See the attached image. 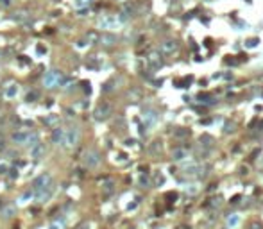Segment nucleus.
<instances>
[{
	"label": "nucleus",
	"mask_w": 263,
	"mask_h": 229,
	"mask_svg": "<svg viewBox=\"0 0 263 229\" xmlns=\"http://www.w3.org/2000/svg\"><path fill=\"white\" fill-rule=\"evenodd\" d=\"M63 73L59 72V70H48L47 73H45V77H43V84H45V88H48V90H52V88H56V86H61V82H63Z\"/></svg>",
	"instance_id": "f257e3e1"
},
{
	"label": "nucleus",
	"mask_w": 263,
	"mask_h": 229,
	"mask_svg": "<svg viewBox=\"0 0 263 229\" xmlns=\"http://www.w3.org/2000/svg\"><path fill=\"white\" fill-rule=\"evenodd\" d=\"M79 142H81V131H79V127L66 129V133H64V145L63 147L72 149V147H77Z\"/></svg>",
	"instance_id": "f03ea898"
},
{
	"label": "nucleus",
	"mask_w": 263,
	"mask_h": 229,
	"mask_svg": "<svg viewBox=\"0 0 263 229\" xmlns=\"http://www.w3.org/2000/svg\"><path fill=\"white\" fill-rule=\"evenodd\" d=\"M111 111H113V107H111V104H109V102H100V104L95 107V111H93V116H95V120L102 122V120L109 118Z\"/></svg>",
	"instance_id": "7ed1b4c3"
},
{
	"label": "nucleus",
	"mask_w": 263,
	"mask_h": 229,
	"mask_svg": "<svg viewBox=\"0 0 263 229\" xmlns=\"http://www.w3.org/2000/svg\"><path fill=\"white\" fill-rule=\"evenodd\" d=\"M82 161H84V167L86 168H95L100 163V154L97 150H86L84 156H82Z\"/></svg>",
	"instance_id": "20e7f679"
},
{
	"label": "nucleus",
	"mask_w": 263,
	"mask_h": 229,
	"mask_svg": "<svg viewBox=\"0 0 263 229\" xmlns=\"http://www.w3.org/2000/svg\"><path fill=\"white\" fill-rule=\"evenodd\" d=\"M54 190H56V185H54V183H50V185H47L45 188H41V190H38V192H34L36 201H38V202H47V201L52 197Z\"/></svg>",
	"instance_id": "39448f33"
},
{
	"label": "nucleus",
	"mask_w": 263,
	"mask_h": 229,
	"mask_svg": "<svg viewBox=\"0 0 263 229\" xmlns=\"http://www.w3.org/2000/svg\"><path fill=\"white\" fill-rule=\"evenodd\" d=\"M50 183H52V176H50V174H41V176H38V177L32 181V192H38V190L45 188V186L50 185Z\"/></svg>",
	"instance_id": "423d86ee"
},
{
	"label": "nucleus",
	"mask_w": 263,
	"mask_h": 229,
	"mask_svg": "<svg viewBox=\"0 0 263 229\" xmlns=\"http://www.w3.org/2000/svg\"><path fill=\"white\" fill-rule=\"evenodd\" d=\"M64 133H66V129H63V127H54L52 129V136H50V140H52V143L54 145H64Z\"/></svg>",
	"instance_id": "0eeeda50"
},
{
	"label": "nucleus",
	"mask_w": 263,
	"mask_h": 229,
	"mask_svg": "<svg viewBox=\"0 0 263 229\" xmlns=\"http://www.w3.org/2000/svg\"><path fill=\"white\" fill-rule=\"evenodd\" d=\"M99 43L104 47H113L116 43V36L111 32H102V34H99Z\"/></svg>",
	"instance_id": "6e6552de"
},
{
	"label": "nucleus",
	"mask_w": 263,
	"mask_h": 229,
	"mask_svg": "<svg viewBox=\"0 0 263 229\" xmlns=\"http://www.w3.org/2000/svg\"><path fill=\"white\" fill-rule=\"evenodd\" d=\"M45 152H47V149H45V145H43V143H39V142H38L34 147H30V158H32V159H36V161H38V159H41V158L45 156Z\"/></svg>",
	"instance_id": "1a4fd4ad"
},
{
	"label": "nucleus",
	"mask_w": 263,
	"mask_h": 229,
	"mask_svg": "<svg viewBox=\"0 0 263 229\" xmlns=\"http://www.w3.org/2000/svg\"><path fill=\"white\" fill-rule=\"evenodd\" d=\"M27 138H29V131H16L11 136V140L16 145H27Z\"/></svg>",
	"instance_id": "9d476101"
},
{
	"label": "nucleus",
	"mask_w": 263,
	"mask_h": 229,
	"mask_svg": "<svg viewBox=\"0 0 263 229\" xmlns=\"http://www.w3.org/2000/svg\"><path fill=\"white\" fill-rule=\"evenodd\" d=\"M11 18H13L14 21H18V23H23V21H27V20L30 18V14H29V11H25V9H18V11L13 13Z\"/></svg>",
	"instance_id": "9b49d317"
},
{
	"label": "nucleus",
	"mask_w": 263,
	"mask_h": 229,
	"mask_svg": "<svg viewBox=\"0 0 263 229\" xmlns=\"http://www.w3.org/2000/svg\"><path fill=\"white\" fill-rule=\"evenodd\" d=\"M99 25L102 29H111L113 25H116V18H113V16H102V18H99Z\"/></svg>",
	"instance_id": "f8f14e48"
},
{
	"label": "nucleus",
	"mask_w": 263,
	"mask_h": 229,
	"mask_svg": "<svg viewBox=\"0 0 263 229\" xmlns=\"http://www.w3.org/2000/svg\"><path fill=\"white\" fill-rule=\"evenodd\" d=\"M0 215H2V219H11V217H14V215H16V206H14V204H5V206L2 208Z\"/></svg>",
	"instance_id": "ddd939ff"
},
{
	"label": "nucleus",
	"mask_w": 263,
	"mask_h": 229,
	"mask_svg": "<svg viewBox=\"0 0 263 229\" xmlns=\"http://www.w3.org/2000/svg\"><path fill=\"white\" fill-rule=\"evenodd\" d=\"M43 124H45L47 127H52V129H54V127L59 125V116H57V115H48V116L43 118Z\"/></svg>",
	"instance_id": "4468645a"
},
{
	"label": "nucleus",
	"mask_w": 263,
	"mask_h": 229,
	"mask_svg": "<svg viewBox=\"0 0 263 229\" xmlns=\"http://www.w3.org/2000/svg\"><path fill=\"white\" fill-rule=\"evenodd\" d=\"M18 95V84H9L5 90H4V97L5 99H14Z\"/></svg>",
	"instance_id": "2eb2a0df"
},
{
	"label": "nucleus",
	"mask_w": 263,
	"mask_h": 229,
	"mask_svg": "<svg viewBox=\"0 0 263 229\" xmlns=\"http://www.w3.org/2000/svg\"><path fill=\"white\" fill-rule=\"evenodd\" d=\"M115 192V183L111 179H106V183H102V193L104 195H111Z\"/></svg>",
	"instance_id": "dca6fc26"
},
{
	"label": "nucleus",
	"mask_w": 263,
	"mask_h": 229,
	"mask_svg": "<svg viewBox=\"0 0 263 229\" xmlns=\"http://www.w3.org/2000/svg\"><path fill=\"white\" fill-rule=\"evenodd\" d=\"M177 48V45H176V41H165L163 45H161V50L163 52H167V54H170V52H174Z\"/></svg>",
	"instance_id": "f3484780"
},
{
	"label": "nucleus",
	"mask_w": 263,
	"mask_h": 229,
	"mask_svg": "<svg viewBox=\"0 0 263 229\" xmlns=\"http://www.w3.org/2000/svg\"><path fill=\"white\" fill-rule=\"evenodd\" d=\"M86 41H88V45H95V43H99V34H97L95 30H90V32L86 34Z\"/></svg>",
	"instance_id": "a211bd4d"
},
{
	"label": "nucleus",
	"mask_w": 263,
	"mask_h": 229,
	"mask_svg": "<svg viewBox=\"0 0 263 229\" xmlns=\"http://www.w3.org/2000/svg\"><path fill=\"white\" fill-rule=\"evenodd\" d=\"M39 142V136H38V133H29V138H27V145L29 147H34L36 143Z\"/></svg>",
	"instance_id": "6ab92c4d"
},
{
	"label": "nucleus",
	"mask_w": 263,
	"mask_h": 229,
	"mask_svg": "<svg viewBox=\"0 0 263 229\" xmlns=\"http://www.w3.org/2000/svg\"><path fill=\"white\" fill-rule=\"evenodd\" d=\"M91 2H93V0H73V5H75L77 9H84V7H88Z\"/></svg>",
	"instance_id": "aec40b11"
},
{
	"label": "nucleus",
	"mask_w": 263,
	"mask_h": 229,
	"mask_svg": "<svg viewBox=\"0 0 263 229\" xmlns=\"http://www.w3.org/2000/svg\"><path fill=\"white\" fill-rule=\"evenodd\" d=\"M149 61H150V64H152V66H161V63H163V61H161V57H159L158 54H152V56L149 57Z\"/></svg>",
	"instance_id": "412c9836"
},
{
	"label": "nucleus",
	"mask_w": 263,
	"mask_h": 229,
	"mask_svg": "<svg viewBox=\"0 0 263 229\" xmlns=\"http://www.w3.org/2000/svg\"><path fill=\"white\" fill-rule=\"evenodd\" d=\"M38 97H39V93H38V91H29V93H27V97H25V100H27V102H36V100H38Z\"/></svg>",
	"instance_id": "4be33fe9"
},
{
	"label": "nucleus",
	"mask_w": 263,
	"mask_h": 229,
	"mask_svg": "<svg viewBox=\"0 0 263 229\" xmlns=\"http://www.w3.org/2000/svg\"><path fill=\"white\" fill-rule=\"evenodd\" d=\"M48 229H66V228H64V222L63 220H54Z\"/></svg>",
	"instance_id": "5701e85b"
},
{
	"label": "nucleus",
	"mask_w": 263,
	"mask_h": 229,
	"mask_svg": "<svg viewBox=\"0 0 263 229\" xmlns=\"http://www.w3.org/2000/svg\"><path fill=\"white\" fill-rule=\"evenodd\" d=\"M81 86H82V90H84V91H86L88 95L91 93V84H90L88 81H82V82H81Z\"/></svg>",
	"instance_id": "b1692460"
},
{
	"label": "nucleus",
	"mask_w": 263,
	"mask_h": 229,
	"mask_svg": "<svg viewBox=\"0 0 263 229\" xmlns=\"http://www.w3.org/2000/svg\"><path fill=\"white\" fill-rule=\"evenodd\" d=\"M7 172H9V179L14 181V179L18 177V170H16V168H7Z\"/></svg>",
	"instance_id": "393cba45"
},
{
	"label": "nucleus",
	"mask_w": 263,
	"mask_h": 229,
	"mask_svg": "<svg viewBox=\"0 0 263 229\" xmlns=\"http://www.w3.org/2000/svg\"><path fill=\"white\" fill-rule=\"evenodd\" d=\"M111 90H113V82H111V81H107V82L102 86V91H104V93H107V91H111Z\"/></svg>",
	"instance_id": "a878e982"
},
{
	"label": "nucleus",
	"mask_w": 263,
	"mask_h": 229,
	"mask_svg": "<svg viewBox=\"0 0 263 229\" xmlns=\"http://www.w3.org/2000/svg\"><path fill=\"white\" fill-rule=\"evenodd\" d=\"M29 197H32V192H25V193L21 195V202H25V201H27Z\"/></svg>",
	"instance_id": "bb28decb"
},
{
	"label": "nucleus",
	"mask_w": 263,
	"mask_h": 229,
	"mask_svg": "<svg viewBox=\"0 0 263 229\" xmlns=\"http://www.w3.org/2000/svg\"><path fill=\"white\" fill-rule=\"evenodd\" d=\"M75 45H77V48H84V47H86V41H84V39H79Z\"/></svg>",
	"instance_id": "cd10ccee"
},
{
	"label": "nucleus",
	"mask_w": 263,
	"mask_h": 229,
	"mask_svg": "<svg viewBox=\"0 0 263 229\" xmlns=\"http://www.w3.org/2000/svg\"><path fill=\"white\" fill-rule=\"evenodd\" d=\"M73 229H88V224H86V222H81L79 226H75Z\"/></svg>",
	"instance_id": "c85d7f7f"
},
{
	"label": "nucleus",
	"mask_w": 263,
	"mask_h": 229,
	"mask_svg": "<svg viewBox=\"0 0 263 229\" xmlns=\"http://www.w3.org/2000/svg\"><path fill=\"white\" fill-rule=\"evenodd\" d=\"M25 57H27V56H20V61H21L23 64H29L30 61H29V59H25Z\"/></svg>",
	"instance_id": "c756f323"
},
{
	"label": "nucleus",
	"mask_w": 263,
	"mask_h": 229,
	"mask_svg": "<svg viewBox=\"0 0 263 229\" xmlns=\"http://www.w3.org/2000/svg\"><path fill=\"white\" fill-rule=\"evenodd\" d=\"M0 174H7V167L5 165H0Z\"/></svg>",
	"instance_id": "7c9ffc66"
},
{
	"label": "nucleus",
	"mask_w": 263,
	"mask_h": 229,
	"mask_svg": "<svg viewBox=\"0 0 263 229\" xmlns=\"http://www.w3.org/2000/svg\"><path fill=\"white\" fill-rule=\"evenodd\" d=\"M43 52H47V48H45V47H41V45H39V47H38V54H43Z\"/></svg>",
	"instance_id": "2f4dec72"
},
{
	"label": "nucleus",
	"mask_w": 263,
	"mask_h": 229,
	"mask_svg": "<svg viewBox=\"0 0 263 229\" xmlns=\"http://www.w3.org/2000/svg\"><path fill=\"white\" fill-rule=\"evenodd\" d=\"M0 2H4V4H5V5H7V4H9V0H0Z\"/></svg>",
	"instance_id": "473e14b6"
},
{
	"label": "nucleus",
	"mask_w": 263,
	"mask_h": 229,
	"mask_svg": "<svg viewBox=\"0 0 263 229\" xmlns=\"http://www.w3.org/2000/svg\"><path fill=\"white\" fill-rule=\"evenodd\" d=\"M13 229H20V228H18V226H14V228H13Z\"/></svg>",
	"instance_id": "72a5a7b5"
}]
</instances>
